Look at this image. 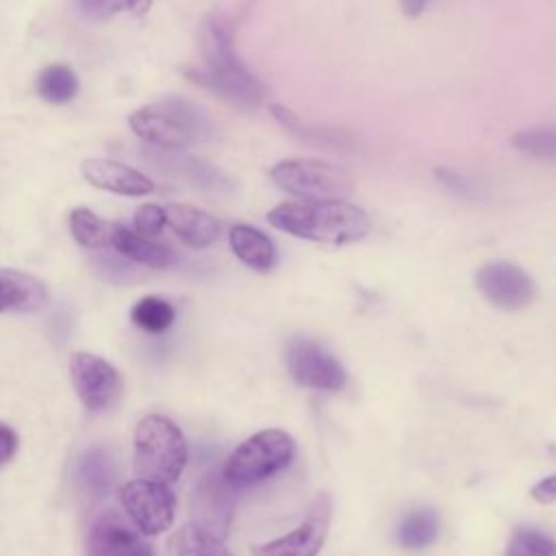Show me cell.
Listing matches in <instances>:
<instances>
[{
	"instance_id": "1",
	"label": "cell",
	"mask_w": 556,
	"mask_h": 556,
	"mask_svg": "<svg viewBox=\"0 0 556 556\" xmlns=\"http://www.w3.org/2000/svg\"><path fill=\"white\" fill-rule=\"evenodd\" d=\"M267 219L282 232L330 245L356 243L371 230L367 213L345 200L282 202L267 213Z\"/></svg>"
},
{
	"instance_id": "2",
	"label": "cell",
	"mask_w": 556,
	"mask_h": 556,
	"mask_svg": "<svg viewBox=\"0 0 556 556\" xmlns=\"http://www.w3.org/2000/svg\"><path fill=\"white\" fill-rule=\"evenodd\" d=\"M204 70L189 74L191 80L208 91L243 106H256L265 100L263 83L243 65L232 46V30L226 20L208 17L202 28Z\"/></svg>"
},
{
	"instance_id": "3",
	"label": "cell",
	"mask_w": 556,
	"mask_h": 556,
	"mask_svg": "<svg viewBox=\"0 0 556 556\" xmlns=\"http://www.w3.org/2000/svg\"><path fill=\"white\" fill-rule=\"evenodd\" d=\"M128 124L139 139L167 152L185 150L208 132L204 113L180 98L141 106L128 117Z\"/></svg>"
},
{
	"instance_id": "4",
	"label": "cell",
	"mask_w": 556,
	"mask_h": 556,
	"mask_svg": "<svg viewBox=\"0 0 556 556\" xmlns=\"http://www.w3.org/2000/svg\"><path fill=\"white\" fill-rule=\"evenodd\" d=\"M135 469L141 478L172 484L180 478L187 465V443L180 428L163 417H143L132 437Z\"/></svg>"
},
{
	"instance_id": "5",
	"label": "cell",
	"mask_w": 556,
	"mask_h": 556,
	"mask_svg": "<svg viewBox=\"0 0 556 556\" xmlns=\"http://www.w3.org/2000/svg\"><path fill=\"white\" fill-rule=\"evenodd\" d=\"M293 454L295 443L285 430H261L235 447L222 467V476L235 489L252 486L285 469Z\"/></svg>"
},
{
	"instance_id": "6",
	"label": "cell",
	"mask_w": 556,
	"mask_h": 556,
	"mask_svg": "<svg viewBox=\"0 0 556 556\" xmlns=\"http://www.w3.org/2000/svg\"><path fill=\"white\" fill-rule=\"evenodd\" d=\"M269 178L298 200H345L354 189L343 169L317 159L278 161L269 169Z\"/></svg>"
},
{
	"instance_id": "7",
	"label": "cell",
	"mask_w": 556,
	"mask_h": 556,
	"mask_svg": "<svg viewBox=\"0 0 556 556\" xmlns=\"http://www.w3.org/2000/svg\"><path fill=\"white\" fill-rule=\"evenodd\" d=\"M122 506L143 534H161L172 528L176 497L165 482L137 478L122 486Z\"/></svg>"
},
{
	"instance_id": "8",
	"label": "cell",
	"mask_w": 556,
	"mask_h": 556,
	"mask_svg": "<svg viewBox=\"0 0 556 556\" xmlns=\"http://www.w3.org/2000/svg\"><path fill=\"white\" fill-rule=\"evenodd\" d=\"M74 391L89 413H104L122 397L119 371L98 354L76 352L70 363Z\"/></svg>"
},
{
	"instance_id": "9",
	"label": "cell",
	"mask_w": 556,
	"mask_h": 556,
	"mask_svg": "<svg viewBox=\"0 0 556 556\" xmlns=\"http://www.w3.org/2000/svg\"><path fill=\"white\" fill-rule=\"evenodd\" d=\"M476 287L500 311H519L534 302V280L515 263L489 261L476 271Z\"/></svg>"
},
{
	"instance_id": "10",
	"label": "cell",
	"mask_w": 556,
	"mask_h": 556,
	"mask_svg": "<svg viewBox=\"0 0 556 556\" xmlns=\"http://www.w3.org/2000/svg\"><path fill=\"white\" fill-rule=\"evenodd\" d=\"M287 367L291 378L306 389L339 391L348 374L343 365L317 341L293 339L287 348Z\"/></svg>"
},
{
	"instance_id": "11",
	"label": "cell",
	"mask_w": 556,
	"mask_h": 556,
	"mask_svg": "<svg viewBox=\"0 0 556 556\" xmlns=\"http://www.w3.org/2000/svg\"><path fill=\"white\" fill-rule=\"evenodd\" d=\"M330 526V500L319 495L306 519L289 534L252 547V556H317Z\"/></svg>"
},
{
	"instance_id": "12",
	"label": "cell",
	"mask_w": 556,
	"mask_h": 556,
	"mask_svg": "<svg viewBox=\"0 0 556 556\" xmlns=\"http://www.w3.org/2000/svg\"><path fill=\"white\" fill-rule=\"evenodd\" d=\"M83 176L89 185L111 191V193H117V195L137 198V195H148L154 191V182L146 174H141L124 163L111 161V159L83 161Z\"/></svg>"
},
{
	"instance_id": "13",
	"label": "cell",
	"mask_w": 556,
	"mask_h": 556,
	"mask_svg": "<svg viewBox=\"0 0 556 556\" xmlns=\"http://www.w3.org/2000/svg\"><path fill=\"white\" fill-rule=\"evenodd\" d=\"M235 489L224 476H208L198 484L195 491V513L200 515V526L208 528L217 536L228 530L232 515V493Z\"/></svg>"
},
{
	"instance_id": "14",
	"label": "cell",
	"mask_w": 556,
	"mask_h": 556,
	"mask_svg": "<svg viewBox=\"0 0 556 556\" xmlns=\"http://www.w3.org/2000/svg\"><path fill=\"white\" fill-rule=\"evenodd\" d=\"M165 217L178 239L198 250L213 245L222 232L217 217L191 204H169L165 208Z\"/></svg>"
},
{
	"instance_id": "15",
	"label": "cell",
	"mask_w": 556,
	"mask_h": 556,
	"mask_svg": "<svg viewBox=\"0 0 556 556\" xmlns=\"http://www.w3.org/2000/svg\"><path fill=\"white\" fill-rule=\"evenodd\" d=\"M48 302L46 285L20 269H0V313H33Z\"/></svg>"
},
{
	"instance_id": "16",
	"label": "cell",
	"mask_w": 556,
	"mask_h": 556,
	"mask_svg": "<svg viewBox=\"0 0 556 556\" xmlns=\"http://www.w3.org/2000/svg\"><path fill=\"white\" fill-rule=\"evenodd\" d=\"M111 248L124 258L154 269L169 267L176 261V252L169 245L156 243L152 237H143L119 224H113L111 228Z\"/></svg>"
},
{
	"instance_id": "17",
	"label": "cell",
	"mask_w": 556,
	"mask_h": 556,
	"mask_svg": "<svg viewBox=\"0 0 556 556\" xmlns=\"http://www.w3.org/2000/svg\"><path fill=\"white\" fill-rule=\"evenodd\" d=\"M137 549L135 532L117 515L100 517L89 530L87 556H135Z\"/></svg>"
},
{
	"instance_id": "18",
	"label": "cell",
	"mask_w": 556,
	"mask_h": 556,
	"mask_svg": "<svg viewBox=\"0 0 556 556\" xmlns=\"http://www.w3.org/2000/svg\"><path fill=\"white\" fill-rule=\"evenodd\" d=\"M228 241H230L235 256L250 269L269 271L278 263L276 245L263 230H258L254 226H248V224L232 226L228 232Z\"/></svg>"
},
{
	"instance_id": "19",
	"label": "cell",
	"mask_w": 556,
	"mask_h": 556,
	"mask_svg": "<svg viewBox=\"0 0 556 556\" xmlns=\"http://www.w3.org/2000/svg\"><path fill=\"white\" fill-rule=\"evenodd\" d=\"M274 119L295 139H300L302 143L315 146V148H328V150H348L352 148V137L345 135L343 130L337 128H328V126H315V124H306L302 122L293 111H289L282 104H271L269 106Z\"/></svg>"
},
{
	"instance_id": "20",
	"label": "cell",
	"mask_w": 556,
	"mask_h": 556,
	"mask_svg": "<svg viewBox=\"0 0 556 556\" xmlns=\"http://www.w3.org/2000/svg\"><path fill=\"white\" fill-rule=\"evenodd\" d=\"M76 478L87 497L91 500L104 497L111 491V484L115 478V469L109 452L102 447L87 450L78 460Z\"/></svg>"
},
{
	"instance_id": "21",
	"label": "cell",
	"mask_w": 556,
	"mask_h": 556,
	"mask_svg": "<svg viewBox=\"0 0 556 556\" xmlns=\"http://www.w3.org/2000/svg\"><path fill=\"white\" fill-rule=\"evenodd\" d=\"M439 536V515L432 508H413L397 523L395 539L404 549H424Z\"/></svg>"
},
{
	"instance_id": "22",
	"label": "cell",
	"mask_w": 556,
	"mask_h": 556,
	"mask_svg": "<svg viewBox=\"0 0 556 556\" xmlns=\"http://www.w3.org/2000/svg\"><path fill=\"white\" fill-rule=\"evenodd\" d=\"M176 556H232L222 543V536L195 523L182 526L174 536Z\"/></svg>"
},
{
	"instance_id": "23",
	"label": "cell",
	"mask_w": 556,
	"mask_h": 556,
	"mask_svg": "<svg viewBox=\"0 0 556 556\" xmlns=\"http://www.w3.org/2000/svg\"><path fill=\"white\" fill-rule=\"evenodd\" d=\"M37 93L50 104H65L78 93V78L70 65L52 63L39 72Z\"/></svg>"
},
{
	"instance_id": "24",
	"label": "cell",
	"mask_w": 556,
	"mask_h": 556,
	"mask_svg": "<svg viewBox=\"0 0 556 556\" xmlns=\"http://www.w3.org/2000/svg\"><path fill=\"white\" fill-rule=\"evenodd\" d=\"M111 228L113 224L100 219L93 211L89 208H74L70 213V230L76 243L89 250H100L111 245Z\"/></svg>"
},
{
	"instance_id": "25",
	"label": "cell",
	"mask_w": 556,
	"mask_h": 556,
	"mask_svg": "<svg viewBox=\"0 0 556 556\" xmlns=\"http://www.w3.org/2000/svg\"><path fill=\"white\" fill-rule=\"evenodd\" d=\"M130 319L135 326H139L146 332H163L167 330L174 319H176V311L174 306L159 295H146L141 300H137L130 308Z\"/></svg>"
},
{
	"instance_id": "26",
	"label": "cell",
	"mask_w": 556,
	"mask_h": 556,
	"mask_svg": "<svg viewBox=\"0 0 556 556\" xmlns=\"http://www.w3.org/2000/svg\"><path fill=\"white\" fill-rule=\"evenodd\" d=\"M174 167L176 172L187 178L191 185L200 187V189H213V191H222L228 189L232 182L230 178L217 169L215 165L198 159V156H189V154H180L174 159Z\"/></svg>"
},
{
	"instance_id": "27",
	"label": "cell",
	"mask_w": 556,
	"mask_h": 556,
	"mask_svg": "<svg viewBox=\"0 0 556 556\" xmlns=\"http://www.w3.org/2000/svg\"><path fill=\"white\" fill-rule=\"evenodd\" d=\"M513 146L541 161H556V126H532L510 137Z\"/></svg>"
},
{
	"instance_id": "28",
	"label": "cell",
	"mask_w": 556,
	"mask_h": 556,
	"mask_svg": "<svg viewBox=\"0 0 556 556\" xmlns=\"http://www.w3.org/2000/svg\"><path fill=\"white\" fill-rule=\"evenodd\" d=\"M506 556H556V541L539 528L519 526L506 543Z\"/></svg>"
},
{
	"instance_id": "29",
	"label": "cell",
	"mask_w": 556,
	"mask_h": 556,
	"mask_svg": "<svg viewBox=\"0 0 556 556\" xmlns=\"http://www.w3.org/2000/svg\"><path fill=\"white\" fill-rule=\"evenodd\" d=\"M152 0H76L78 11L89 20H106L117 13L143 15Z\"/></svg>"
},
{
	"instance_id": "30",
	"label": "cell",
	"mask_w": 556,
	"mask_h": 556,
	"mask_svg": "<svg viewBox=\"0 0 556 556\" xmlns=\"http://www.w3.org/2000/svg\"><path fill=\"white\" fill-rule=\"evenodd\" d=\"M165 224H167L165 208L159 204H143L135 213V232L143 235V237L159 235Z\"/></svg>"
},
{
	"instance_id": "31",
	"label": "cell",
	"mask_w": 556,
	"mask_h": 556,
	"mask_svg": "<svg viewBox=\"0 0 556 556\" xmlns=\"http://www.w3.org/2000/svg\"><path fill=\"white\" fill-rule=\"evenodd\" d=\"M437 180H439L445 189H450L452 193H456L458 198L476 200V198L480 195L478 185H476L469 176H465V174H460V172H454V169H447V167L437 169Z\"/></svg>"
},
{
	"instance_id": "32",
	"label": "cell",
	"mask_w": 556,
	"mask_h": 556,
	"mask_svg": "<svg viewBox=\"0 0 556 556\" xmlns=\"http://www.w3.org/2000/svg\"><path fill=\"white\" fill-rule=\"evenodd\" d=\"M530 495H532V500L539 502V504H552V502H556V473H552V476L539 480V482L532 486Z\"/></svg>"
},
{
	"instance_id": "33",
	"label": "cell",
	"mask_w": 556,
	"mask_h": 556,
	"mask_svg": "<svg viewBox=\"0 0 556 556\" xmlns=\"http://www.w3.org/2000/svg\"><path fill=\"white\" fill-rule=\"evenodd\" d=\"M17 452V434L11 426L0 421V465L9 463Z\"/></svg>"
},
{
	"instance_id": "34",
	"label": "cell",
	"mask_w": 556,
	"mask_h": 556,
	"mask_svg": "<svg viewBox=\"0 0 556 556\" xmlns=\"http://www.w3.org/2000/svg\"><path fill=\"white\" fill-rule=\"evenodd\" d=\"M430 4L432 0H400V9L406 17H419Z\"/></svg>"
},
{
	"instance_id": "35",
	"label": "cell",
	"mask_w": 556,
	"mask_h": 556,
	"mask_svg": "<svg viewBox=\"0 0 556 556\" xmlns=\"http://www.w3.org/2000/svg\"><path fill=\"white\" fill-rule=\"evenodd\" d=\"M135 556H154V552H152L150 545H139V549L135 552Z\"/></svg>"
}]
</instances>
